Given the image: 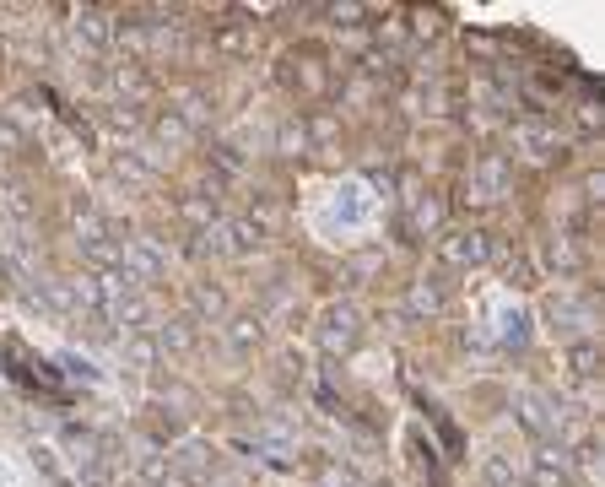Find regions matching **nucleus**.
<instances>
[{
  "label": "nucleus",
  "mask_w": 605,
  "mask_h": 487,
  "mask_svg": "<svg viewBox=\"0 0 605 487\" xmlns=\"http://www.w3.org/2000/svg\"><path fill=\"white\" fill-rule=\"evenodd\" d=\"M292 379L303 385V358H292V352H287V358H281V385H292Z\"/></svg>",
  "instance_id": "nucleus-35"
},
{
  "label": "nucleus",
  "mask_w": 605,
  "mask_h": 487,
  "mask_svg": "<svg viewBox=\"0 0 605 487\" xmlns=\"http://www.w3.org/2000/svg\"><path fill=\"white\" fill-rule=\"evenodd\" d=\"M568 368H573V379H595L600 374V347H595V341H573V347H568Z\"/></svg>",
  "instance_id": "nucleus-22"
},
{
  "label": "nucleus",
  "mask_w": 605,
  "mask_h": 487,
  "mask_svg": "<svg viewBox=\"0 0 605 487\" xmlns=\"http://www.w3.org/2000/svg\"><path fill=\"white\" fill-rule=\"evenodd\" d=\"M168 460H173V477H217V466H222V455L211 450L206 439H184L179 450H168Z\"/></svg>",
  "instance_id": "nucleus-7"
},
{
  "label": "nucleus",
  "mask_w": 605,
  "mask_h": 487,
  "mask_svg": "<svg viewBox=\"0 0 605 487\" xmlns=\"http://www.w3.org/2000/svg\"><path fill=\"white\" fill-rule=\"evenodd\" d=\"M546 320L557 325V331H589V320H595V314H589L584 298H573V293H551V298H546Z\"/></svg>",
  "instance_id": "nucleus-14"
},
{
  "label": "nucleus",
  "mask_w": 605,
  "mask_h": 487,
  "mask_svg": "<svg viewBox=\"0 0 605 487\" xmlns=\"http://www.w3.org/2000/svg\"><path fill=\"white\" fill-rule=\"evenodd\" d=\"M109 125L114 130H141V109H136V103H114V109H109Z\"/></svg>",
  "instance_id": "nucleus-28"
},
{
  "label": "nucleus",
  "mask_w": 605,
  "mask_h": 487,
  "mask_svg": "<svg viewBox=\"0 0 605 487\" xmlns=\"http://www.w3.org/2000/svg\"><path fill=\"white\" fill-rule=\"evenodd\" d=\"M406 309H411V314H438V309H443V287L433 282V276H422V282H411V293H406Z\"/></svg>",
  "instance_id": "nucleus-19"
},
{
  "label": "nucleus",
  "mask_w": 605,
  "mask_h": 487,
  "mask_svg": "<svg viewBox=\"0 0 605 487\" xmlns=\"http://www.w3.org/2000/svg\"><path fill=\"white\" fill-rule=\"evenodd\" d=\"M157 352H173V358H184V352H195L200 347V320L195 314H168V320H157Z\"/></svg>",
  "instance_id": "nucleus-6"
},
{
  "label": "nucleus",
  "mask_w": 605,
  "mask_h": 487,
  "mask_svg": "<svg viewBox=\"0 0 605 487\" xmlns=\"http://www.w3.org/2000/svg\"><path fill=\"white\" fill-rule=\"evenodd\" d=\"M173 114H179V120L184 125H211V114H217V109H211V98H206V92H184V98H179V109H173Z\"/></svg>",
  "instance_id": "nucleus-23"
},
{
  "label": "nucleus",
  "mask_w": 605,
  "mask_h": 487,
  "mask_svg": "<svg viewBox=\"0 0 605 487\" xmlns=\"http://www.w3.org/2000/svg\"><path fill=\"white\" fill-rule=\"evenodd\" d=\"M114 174L125 184H152L157 174H163V152L157 147H125L114 157Z\"/></svg>",
  "instance_id": "nucleus-10"
},
{
  "label": "nucleus",
  "mask_w": 605,
  "mask_h": 487,
  "mask_svg": "<svg viewBox=\"0 0 605 487\" xmlns=\"http://www.w3.org/2000/svg\"><path fill=\"white\" fill-rule=\"evenodd\" d=\"M227 347L238 352V358H249V352H260L265 347V314H227Z\"/></svg>",
  "instance_id": "nucleus-11"
},
{
  "label": "nucleus",
  "mask_w": 605,
  "mask_h": 487,
  "mask_svg": "<svg viewBox=\"0 0 605 487\" xmlns=\"http://www.w3.org/2000/svg\"><path fill=\"white\" fill-rule=\"evenodd\" d=\"M362 336V309L346 304V298H335V304L319 309V347L325 352H352Z\"/></svg>",
  "instance_id": "nucleus-2"
},
{
  "label": "nucleus",
  "mask_w": 605,
  "mask_h": 487,
  "mask_svg": "<svg viewBox=\"0 0 605 487\" xmlns=\"http://www.w3.org/2000/svg\"><path fill=\"white\" fill-rule=\"evenodd\" d=\"M179 212L190 217V222H206V228H211V222H217V201H211L206 190H195V195H184V206H179Z\"/></svg>",
  "instance_id": "nucleus-24"
},
{
  "label": "nucleus",
  "mask_w": 605,
  "mask_h": 487,
  "mask_svg": "<svg viewBox=\"0 0 605 487\" xmlns=\"http://www.w3.org/2000/svg\"><path fill=\"white\" fill-rule=\"evenodd\" d=\"M368 271H379V255H357L352 266H346V276H352V282H362Z\"/></svg>",
  "instance_id": "nucleus-34"
},
{
  "label": "nucleus",
  "mask_w": 605,
  "mask_h": 487,
  "mask_svg": "<svg viewBox=\"0 0 605 487\" xmlns=\"http://www.w3.org/2000/svg\"><path fill=\"white\" fill-rule=\"evenodd\" d=\"M22 147H28V130L11 120V114H0V157H17Z\"/></svg>",
  "instance_id": "nucleus-26"
},
{
  "label": "nucleus",
  "mask_w": 605,
  "mask_h": 487,
  "mask_svg": "<svg viewBox=\"0 0 605 487\" xmlns=\"http://www.w3.org/2000/svg\"><path fill=\"white\" fill-rule=\"evenodd\" d=\"M168 487H173V482H168Z\"/></svg>",
  "instance_id": "nucleus-36"
},
{
  "label": "nucleus",
  "mask_w": 605,
  "mask_h": 487,
  "mask_svg": "<svg viewBox=\"0 0 605 487\" xmlns=\"http://www.w3.org/2000/svg\"><path fill=\"white\" fill-rule=\"evenodd\" d=\"M71 33H76V44H82V49H109L114 44V17H109V11H82Z\"/></svg>",
  "instance_id": "nucleus-16"
},
{
  "label": "nucleus",
  "mask_w": 605,
  "mask_h": 487,
  "mask_svg": "<svg viewBox=\"0 0 605 487\" xmlns=\"http://www.w3.org/2000/svg\"><path fill=\"white\" fill-rule=\"evenodd\" d=\"M514 147L530 157V163H551V157L562 152V136L551 125H535V120H519L514 125Z\"/></svg>",
  "instance_id": "nucleus-9"
},
{
  "label": "nucleus",
  "mask_w": 605,
  "mask_h": 487,
  "mask_svg": "<svg viewBox=\"0 0 605 487\" xmlns=\"http://www.w3.org/2000/svg\"><path fill=\"white\" fill-rule=\"evenodd\" d=\"M530 341V314L524 309H508L503 314V347H524Z\"/></svg>",
  "instance_id": "nucleus-25"
},
{
  "label": "nucleus",
  "mask_w": 605,
  "mask_h": 487,
  "mask_svg": "<svg viewBox=\"0 0 605 487\" xmlns=\"http://www.w3.org/2000/svg\"><path fill=\"white\" fill-rule=\"evenodd\" d=\"M114 325H119V336H152L157 331V304L146 293H125L114 309Z\"/></svg>",
  "instance_id": "nucleus-8"
},
{
  "label": "nucleus",
  "mask_w": 605,
  "mask_h": 487,
  "mask_svg": "<svg viewBox=\"0 0 605 487\" xmlns=\"http://www.w3.org/2000/svg\"><path fill=\"white\" fill-rule=\"evenodd\" d=\"M22 304L44 320H76L82 314V298H76V276H38V287L22 293Z\"/></svg>",
  "instance_id": "nucleus-1"
},
{
  "label": "nucleus",
  "mask_w": 605,
  "mask_h": 487,
  "mask_svg": "<svg viewBox=\"0 0 605 487\" xmlns=\"http://www.w3.org/2000/svg\"><path fill=\"white\" fill-rule=\"evenodd\" d=\"M438 255L449 260V266H487L492 260V233H481V228L449 233V239L438 244Z\"/></svg>",
  "instance_id": "nucleus-5"
},
{
  "label": "nucleus",
  "mask_w": 605,
  "mask_h": 487,
  "mask_svg": "<svg viewBox=\"0 0 605 487\" xmlns=\"http://www.w3.org/2000/svg\"><path fill=\"white\" fill-rule=\"evenodd\" d=\"M465 190H470V201H487V206L503 201V195L514 190V163H508V157H497V152L476 157V163H470Z\"/></svg>",
  "instance_id": "nucleus-3"
},
{
  "label": "nucleus",
  "mask_w": 605,
  "mask_h": 487,
  "mask_svg": "<svg viewBox=\"0 0 605 487\" xmlns=\"http://www.w3.org/2000/svg\"><path fill=\"white\" fill-rule=\"evenodd\" d=\"M541 266L557 271V276H573L584 266V249H578L573 233H551V239H541Z\"/></svg>",
  "instance_id": "nucleus-13"
},
{
  "label": "nucleus",
  "mask_w": 605,
  "mask_h": 487,
  "mask_svg": "<svg viewBox=\"0 0 605 487\" xmlns=\"http://www.w3.org/2000/svg\"><path fill=\"white\" fill-rule=\"evenodd\" d=\"M33 466L44 471V477H60V460H55V450H49V444H33Z\"/></svg>",
  "instance_id": "nucleus-33"
},
{
  "label": "nucleus",
  "mask_w": 605,
  "mask_h": 487,
  "mask_svg": "<svg viewBox=\"0 0 605 487\" xmlns=\"http://www.w3.org/2000/svg\"><path fill=\"white\" fill-rule=\"evenodd\" d=\"M578 466H584V477H589V482H600V444H595V439L578 444Z\"/></svg>",
  "instance_id": "nucleus-29"
},
{
  "label": "nucleus",
  "mask_w": 605,
  "mask_h": 487,
  "mask_svg": "<svg viewBox=\"0 0 605 487\" xmlns=\"http://www.w3.org/2000/svg\"><path fill=\"white\" fill-rule=\"evenodd\" d=\"M416 228H438V222H443V206L433 201V195H422V201H416Z\"/></svg>",
  "instance_id": "nucleus-30"
},
{
  "label": "nucleus",
  "mask_w": 605,
  "mask_h": 487,
  "mask_svg": "<svg viewBox=\"0 0 605 487\" xmlns=\"http://www.w3.org/2000/svg\"><path fill=\"white\" fill-rule=\"evenodd\" d=\"M136 482H141V487H168V482H173L168 450H141V455H136Z\"/></svg>",
  "instance_id": "nucleus-18"
},
{
  "label": "nucleus",
  "mask_w": 605,
  "mask_h": 487,
  "mask_svg": "<svg viewBox=\"0 0 605 487\" xmlns=\"http://www.w3.org/2000/svg\"><path fill=\"white\" fill-rule=\"evenodd\" d=\"M195 130L179 120V114H163V120H157V141H163V147H179V141H190Z\"/></svg>",
  "instance_id": "nucleus-27"
},
{
  "label": "nucleus",
  "mask_w": 605,
  "mask_h": 487,
  "mask_svg": "<svg viewBox=\"0 0 605 487\" xmlns=\"http://www.w3.org/2000/svg\"><path fill=\"white\" fill-rule=\"evenodd\" d=\"M303 136H308V141H335V136H341V125H335L330 114H319V120H314V125L303 130Z\"/></svg>",
  "instance_id": "nucleus-32"
},
{
  "label": "nucleus",
  "mask_w": 605,
  "mask_h": 487,
  "mask_svg": "<svg viewBox=\"0 0 605 487\" xmlns=\"http://www.w3.org/2000/svg\"><path fill=\"white\" fill-rule=\"evenodd\" d=\"M481 482H487V487H514V482H519L514 455H503V450L487 455V460H481Z\"/></svg>",
  "instance_id": "nucleus-20"
},
{
  "label": "nucleus",
  "mask_w": 605,
  "mask_h": 487,
  "mask_svg": "<svg viewBox=\"0 0 605 487\" xmlns=\"http://www.w3.org/2000/svg\"><path fill=\"white\" fill-rule=\"evenodd\" d=\"M119 271L130 276V287L136 282H157V276L168 271V249L157 239H125L119 244Z\"/></svg>",
  "instance_id": "nucleus-4"
},
{
  "label": "nucleus",
  "mask_w": 605,
  "mask_h": 487,
  "mask_svg": "<svg viewBox=\"0 0 605 487\" xmlns=\"http://www.w3.org/2000/svg\"><path fill=\"white\" fill-rule=\"evenodd\" d=\"M119 352H125V363L136 368V374H146V368L157 363V341L152 336H119Z\"/></svg>",
  "instance_id": "nucleus-21"
},
{
  "label": "nucleus",
  "mask_w": 605,
  "mask_h": 487,
  "mask_svg": "<svg viewBox=\"0 0 605 487\" xmlns=\"http://www.w3.org/2000/svg\"><path fill=\"white\" fill-rule=\"evenodd\" d=\"M514 412H519L524 433H535V439H546V433L557 428V412H551V401L541 396V390H519V396H514Z\"/></svg>",
  "instance_id": "nucleus-12"
},
{
  "label": "nucleus",
  "mask_w": 605,
  "mask_h": 487,
  "mask_svg": "<svg viewBox=\"0 0 605 487\" xmlns=\"http://www.w3.org/2000/svg\"><path fill=\"white\" fill-rule=\"evenodd\" d=\"M303 147H308L303 125H281V130H276V152H303Z\"/></svg>",
  "instance_id": "nucleus-31"
},
{
  "label": "nucleus",
  "mask_w": 605,
  "mask_h": 487,
  "mask_svg": "<svg viewBox=\"0 0 605 487\" xmlns=\"http://www.w3.org/2000/svg\"><path fill=\"white\" fill-rule=\"evenodd\" d=\"M190 304H195V320H222L227 314V287L222 282H195Z\"/></svg>",
  "instance_id": "nucleus-17"
},
{
  "label": "nucleus",
  "mask_w": 605,
  "mask_h": 487,
  "mask_svg": "<svg viewBox=\"0 0 605 487\" xmlns=\"http://www.w3.org/2000/svg\"><path fill=\"white\" fill-rule=\"evenodd\" d=\"M530 487H568V455L541 444V450L530 455Z\"/></svg>",
  "instance_id": "nucleus-15"
}]
</instances>
